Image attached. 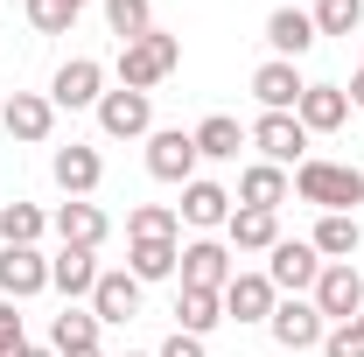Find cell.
Instances as JSON below:
<instances>
[{"instance_id":"cell-7","label":"cell","mask_w":364,"mask_h":357,"mask_svg":"<svg viewBox=\"0 0 364 357\" xmlns=\"http://www.w3.org/2000/svg\"><path fill=\"white\" fill-rule=\"evenodd\" d=\"M49 287V260L36 245H0V294L7 302H28V294H43Z\"/></svg>"},{"instance_id":"cell-16","label":"cell","mask_w":364,"mask_h":357,"mask_svg":"<svg viewBox=\"0 0 364 357\" xmlns=\"http://www.w3.org/2000/svg\"><path fill=\"white\" fill-rule=\"evenodd\" d=\"M91 315H98V322H134V315H140V280H134V273H98Z\"/></svg>"},{"instance_id":"cell-12","label":"cell","mask_w":364,"mask_h":357,"mask_svg":"<svg viewBox=\"0 0 364 357\" xmlns=\"http://www.w3.org/2000/svg\"><path fill=\"white\" fill-rule=\"evenodd\" d=\"M231 280V252L218 238H196V245H182V287H210V294H225Z\"/></svg>"},{"instance_id":"cell-6","label":"cell","mask_w":364,"mask_h":357,"mask_svg":"<svg viewBox=\"0 0 364 357\" xmlns=\"http://www.w3.org/2000/svg\"><path fill=\"white\" fill-rule=\"evenodd\" d=\"M252 147L267 154L273 169H301V154H309V127H301L294 112H267V119L252 127Z\"/></svg>"},{"instance_id":"cell-39","label":"cell","mask_w":364,"mask_h":357,"mask_svg":"<svg viewBox=\"0 0 364 357\" xmlns=\"http://www.w3.org/2000/svg\"><path fill=\"white\" fill-rule=\"evenodd\" d=\"M70 357H98V343H91V351H70Z\"/></svg>"},{"instance_id":"cell-5","label":"cell","mask_w":364,"mask_h":357,"mask_svg":"<svg viewBox=\"0 0 364 357\" xmlns=\"http://www.w3.org/2000/svg\"><path fill=\"white\" fill-rule=\"evenodd\" d=\"M267 329H273V343L280 351H316L322 336H329V322H322V309L316 302H273V315H267Z\"/></svg>"},{"instance_id":"cell-21","label":"cell","mask_w":364,"mask_h":357,"mask_svg":"<svg viewBox=\"0 0 364 357\" xmlns=\"http://www.w3.org/2000/svg\"><path fill=\"white\" fill-rule=\"evenodd\" d=\"M238 203H245V211H280V203H287V169L252 161V169L238 176Z\"/></svg>"},{"instance_id":"cell-29","label":"cell","mask_w":364,"mask_h":357,"mask_svg":"<svg viewBox=\"0 0 364 357\" xmlns=\"http://www.w3.org/2000/svg\"><path fill=\"white\" fill-rule=\"evenodd\" d=\"M43 211H36V203H7V211H0V245H36V238H43Z\"/></svg>"},{"instance_id":"cell-36","label":"cell","mask_w":364,"mask_h":357,"mask_svg":"<svg viewBox=\"0 0 364 357\" xmlns=\"http://www.w3.org/2000/svg\"><path fill=\"white\" fill-rule=\"evenodd\" d=\"M154 357H203V336H189V329H176V336H168V343H161Z\"/></svg>"},{"instance_id":"cell-15","label":"cell","mask_w":364,"mask_h":357,"mask_svg":"<svg viewBox=\"0 0 364 357\" xmlns=\"http://www.w3.org/2000/svg\"><path fill=\"white\" fill-rule=\"evenodd\" d=\"M49 224H56V238H63V245H85V252H98V245H105V231H112V224H105V211H98V203H85V196H70Z\"/></svg>"},{"instance_id":"cell-17","label":"cell","mask_w":364,"mask_h":357,"mask_svg":"<svg viewBox=\"0 0 364 357\" xmlns=\"http://www.w3.org/2000/svg\"><path fill=\"white\" fill-rule=\"evenodd\" d=\"M49 169H56V189H63V196H91L98 176H105L98 147H77V140H70V147H56V161H49Z\"/></svg>"},{"instance_id":"cell-25","label":"cell","mask_w":364,"mask_h":357,"mask_svg":"<svg viewBox=\"0 0 364 357\" xmlns=\"http://www.w3.org/2000/svg\"><path fill=\"white\" fill-rule=\"evenodd\" d=\"M176 322L189 329V336L218 329V322H225V294H210V287H182V294H176Z\"/></svg>"},{"instance_id":"cell-28","label":"cell","mask_w":364,"mask_h":357,"mask_svg":"<svg viewBox=\"0 0 364 357\" xmlns=\"http://www.w3.org/2000/svg\"><path fill=\"white\" fill-rule=\"evenodd\" d=\"M49 336H56V357H70V351H91V343H98V315H91V309H63Z\"/></svg>"},{"instance_id":"cell-41","label":"cell","mask_w":364,"mask_h":357,"mask_svg":"<svg viewBox=\"0 0 364 357\" xmlns=\"http://www.w3.org/2000/svg\"><path fill=\"white\" fill-rule=\"evenodd\" d=\"M127 357H134V351H127Z\"/></svg>"},{"instance_id":"cell-2","label":"cell","mask_w":364,"mask_h":357,"mask_svg":"<svg viewBox=\"0 0 364 357\" xmlns=\"http://www.w3.org/2000/svg\"><path fill=\"white\" fill-rule=\"evenodd\" d=\"M176 63H182V43H176V36H161V28H147L140 43H119V85H127V91H147V85H161Z\"/></svg>"},{"instance_id":"cell-13","label":"cell","mask_w":364,"mask_h":357,"mask_svg":"<svg viewBox=\"0 0 364 357\" xmlns=\"http://www.w3.org/2000/svg\"><path fill=\"white\" fill-rule=\"evenodd\" d=\"M98 85H105V70H98L91 56H70V63L56 70V85H49V105H70V112H77V105H98V98H105Z\"/></svg>"},{"instance_id":"cell-3","label":"cell","mask_w":364,"mask_h":357,"mask_svg":"<svg viewBox=\"0 0 364 357\" xmlns=\"http://www.w3.org/2000/svg\"><path fill=\"white\" fill-rule=\"evenodd\" d=\"M316 309H322V322H358L364 315V280L350 260H329L316 273Z\"/></svg>"},{"instance_id":"cell-4","label":"cell","mask_w":364,"mask_h":357,"mask_svg":"<svg viewBox=\"0 0 364 357\" xmlns=\"http://www.w3.org/2000/svg\"><path fill=\"white\" fill-rule=\"evenodd\" d=\"M196 134H182V127H161V134H147V176L154 182H196Z\"/></svg>"},{"instance_id":"cell-38","label":"cell","mask_w":364,"mask_h":357,"mask_svg":"<svg viewBox=\"0 0 364 357\" xmlns=\"http://www.w3.org/2000/svg\"><path fill=\"white\" fill-rule=\"evenodd\" d=\"M21 357H56V351H36V343H28V351H21Z\"/></svg>"},{"instance_id":"cell-35","label":"cell","mask_w":364,"mask_h":357,"mask_svg":"<svg viewBox=\"0 0 364 357\" xmlns=\"http://www.w3.org/2000/svg\"><path fill=\"white\" fill-rule=\"evenodd\" d=\"M28 351V336H21V315H14V302H0V357H21Z\"/></svg>"},{"instance_id":"cell-14","label":"cell","mask_w":364,"mask_h":357,"mask_svg":"<svg viewBox=\"0 0 364 357\" xmlns=\"http://www.w3.org/2000/svg\"><path fill=\"white\" fill-rule=\"evenodd\" d=\"M301 91H309V85H301V70H294V63H280V56L252 70V98H259L267 112H294V105H301Z\"/></svg>"},{"instance_id":"cell-32","label":"cell","mask_w":364,"mask_h":357,"mask_svg":"<svg viewBox=\"0 0 364 357\" xmlns=\"http://www.w3.org/2000/svg\"><path fill=\"white\" fill-rule=\"evenodd\" d=\"M127 238H176V211L168 203H140L127 218Z\"/></svg>"},{"instance_id":"cell-18","label":"cell","mask_w":364,"mask_h":357,"mask_svg":"<svg viewBox=\"0 0 364 357\" xmlns=\"http://www.w3.org/2000/svg\"><path fill=\"white\" fill-rule=\"evenodd\" d=\"M294 119H301L309 134H336V127L350 119V98H343L336 85H309V91H301V105H294Z\"/></svg>"},{"instance_id":"cell-26","label":"cell","mask_w":364,"mask_h":357,"mask_svg":"<svg viewBox=\"0 0 364 357\" xmlns=\"http://www.w3.org/2000/svg\"><path fill=\"white\" fill-rule=\"evenodd\" d=\"M245 127L238 119H225V112H210L203 127H196V154H210V161H238V147H245Z\"/></svg>"},{"instance_id":"cell-20","label":"cell","mask_w":364,"mask_h":357,"mask_svg":"<svg viewBox=\"0 0 364 357\" xmlns=\"http://www.w3.org/2000/svg\"><path fill=\"white\" fill-rule=\"evenodd\" d=\"M49 287H63L70 302H77V294H91V287H98V252H85V245H63V252L49 260Z\"/></svg>"},{"instance_id":"cell-1","label":"cell","mask_w":364,"mask_h":357,"mask_svg":"<svg viewBox=\"0 0 364 357\" xmlns=\"http://www.w3.org/2000/svg\"><path fill=\"white\" fill-rule=\"evenodd\" d=\"M294 189H301V203H316V211H350V203H364V176L343 169V161H301V169H294Z\"/></svg>"},{"instance_id":"cell-37","label":"cell","mask_w":364,"mask_h":357,"mask_svg":"<svg viewBox=\"0 0 364 357\" xmlns=\"http://www.w3.org/2000/svg\"><path fill=\"white\" fill-rule=\"evenodd\" d=\"M343 98H350V105H364V70L350 78V91H343Z\"/></svg>"},{"instance_id":"cell-24","label":"cell","mask_w":364,"mask_h":357,"mask_svg":"<svg viewBox=\"0 0 364 357\" xmlns=\"http://www.w3.org/2000/svg\"><path fill=\"white\" fill-rule=\"evenodd\" d=\"M358 218H350V211H322V224H316V238H309V245H316L322 260H350V252H358Z\"/></svg>"},{"instance_id":"cell-22","label":"cell","mask_w":364,"mask_h":357,"mask_svg":"<svg viewBox=\"0 0 364 357\" xmlns=\"http://www.w3.org/2000/svg\"><path fill=\"white\" fill-rule=\"evenodd\" d=\"M225 231H231L238 252H273V245H280V218H273V211H231Z\"/></svg>"},{"instance_id":"cell-33","label":"cell","mask_w":364,"mask_h":357,"mask_svg":"<svg viewBox=\"0 0 364 357\" xmlns=\"http://www.w3.org/2000/svg\"><path fill=\"white\" fill-rule=\"evenodd\" d=\"M77 7H85V0H28V21H36L43 36H63V28L77 21Z\"/></svg>"},{"instance_id":"cell-9","label":"cell","mask_w":364,"mask_h":357,"mask_svg":"<svg viewBox=\"0 0 364 357\" xmlns=\"http://www.w3.org/2000/svg\"><path fill=\"white\" fill-rule=\"evenodd\" d=\"M316 273H322V252H316V245H301V238H280L273 260H267V280H273V287H287V294L316 287Z\"/></svg>"},{"instance_id":"cell-40","label":"cell","mask_w":364,"mask_h":357,"mask_svg":"<svg viewBox=\"0 0 364 357\" xmlns=\"http://www.w3.org/2000/svg\"><path fill=\"white\" fill-rule=\"evenodd\" d=\"M358 329H364V315H358Z\"/></svg>"},{"instance_id":"cell-34","label":"cell","mask_w":364,"mask_h":357,"mask_svg":"<svg viewBox=\"0 0 364 357\" xmlns=\"http://www.w3.org/2000/svg\"><path fill=\"white\" fill-rule=\"evenodd\" d=\"M322 357H364V329L358 322H336V329L322 336Z\"/></svg>"},{"instance_id":"cell-23","label":"cell","mask_w":364,"mask_h":357,"mask_svg":"<svg viewBox=\"0 0 364 357\" xmlns=\"http://www.w3.org/2000/svg\"><path fill=\"white\" fill-rule=\"evenodd\" d=\"M176 267H182L176 238H134V252H127V273L134 280H168Z\"/></svg>"},{"instance_id":"cell-19","label":"cell","mask_w":364,"mask_h":357,"mask_svg":"<svg viewBox=\"0 0 364 357\" xmlns=\"http://www.w3.org/2000/svg\"><path fill=\"white\" fill-rule=\"evenodd\" d=\"M0 127H7L14 140H49L56 105H49V98H36V91H14V105H0Z\"/></svg>"},{"instance_id":"cell-10","label":"cell","mask_w":364,"mask_h":357,"mask_svg":"<svg viewBox=\"0 0 364 357\" xmlns=\"http://www.w3.org/2000/svg\"><path fill=\"white\" fill-rule=\"evenodd\" d=\"M273 294H280V287H273L267 273H231V280H225V315H231V322H267Z\"/></svg>"},{"instance_id":"cell-11","label":"cell","mask_w":364,"mask_h":357,"mask_svg":"<svg viewBox=\"0 0 364 357\" xmlns=\"http://www.w3.org/2000/svg\"><path fill=\"white\" fill-rule=\"evenodd\" d=\"M267 43H273L280 63L309 56V49H316V14H301V7H273V14H267Z\"/></svg>"},{"instance_id":"cell-27","label":"cell","mask_w":364,"mask_h":357,"mask_svg":"<svg viewBox=\"0 0 364 357\" xmlns=\"http://www.w3.org/2000/svg\"><path fill=\"white\" fill-rule=\"evenodd\" d=\"M182 218L210 231V224H225V218H231V196L218 189V182H182Z\"/></svg>"},{"instance_id":"cell-31","label":"cell","mask_w":364,"mask_h":357,"mask_svg":"<svg viewBox=\"0 0 364 357\" xmlns=\"http://www.w3.org/2000/svg\"><path fill=\"white\" fill-rule=\"evenodd\" d=\"M364 0H316V36H358Z\"/></svg>"},{"instance_id":"cell-30","label":"cell","mask_w":364,"mask_h":357,"mask_svg":"<svg viewBox=\"0 0 364 357\" xmlns=\"http://www.w3.org/2000/svg\"><path fill=\"white\" fill-rule=\"evenodd\" d=\"M105 21H112V36H119V43H140V36L154 28L147 0H105Z\"/></svg>"},{"instance_id":"cell-8","label":"cell","mask_w":364,"mask_h":357,"mask_svg":"<svg viewBox=\"0 0 364 357\" xmlns=\"http://www.w3.org/2000/svg\"><path fill=\"white\" fill-rule=\"evenodd\" d=\"M98 127H105V134L112 140H134V134H147V127H154V105H147V91H105V98H98Z\"/></svg>"}]
</instances>
